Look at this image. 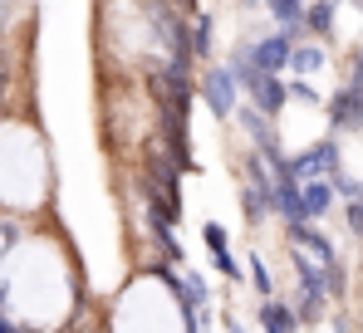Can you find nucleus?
Here are the masks:
<instances>
[{
    "label": "nucleus",
    "mask_w": 363,
    "mask_h": 333,
    "mask_svg": "<svg viewBox=\"0 0 363 333\" xmlns=\"http://www.w3.org/2000/svg\"><path fill=\"white\" fill-rule=\"evenodd\" d=\"M196 98L206 103L211 118H236V108H241V84H236L231 64H206L196 74Z\"/></svg>",
    "instance_id": "1"
},
{
    "label": "nucleus",
    "mask_w": 363,
    "mask_h": 333,
    "mask_svg": "<svg viewBox=\"0 0 363 333\" xmlns=\"http://www.w3.org/2000/svg\"><path fill=\"white\" fill-rule=\"evenodd\" d=\"M344 166V147H339V132H324V137H314L309 147L295 152V176H334Z\"/></svg>",
    "instance_id": "2"
},
{
    "label": "nucleus",
    "mask_w": 363,
    "mask_h": 333,
    "mask_svg": "<svg viewBox=\"0 0 363 333\" xmlns=\"http://www.w3.org/2000/svg\"><path fill=\"white\" fill-rule=\"evenodd\" d=\"M295 45H300V35H295V30H285V25H270L265 35H255V64H260L265 74H290Z\"/></svg>",
    "instance_id": "3"
},
{
    "label": "nucleus",
    "mask_w": 363,
    "mask_h": 333,
    "mask_svg": "<svg viewBox=\"0 0 363 333\" xmlns=\"http://www.w3.org/2000/svg\"><path fill=\"white\" fill-rule=\"evenodd\" d=\"M324 113H329V132H363V84H339Z\"/></svg>",
    "instance_id": "4"
},
{
    "label": "nucleus",
    "mask_w": 363,
    "mask_h": 333,
    "mask_svg": "<svg viewBox=\"0 0 363 333\" xmlns=\"http://www.w3.org/2000/svg\"><path fill=\"white\" fill-rule=\"evenodd\" d=\"M285 240H290V245H304L319 265H334V260H339V250H334L329 230H324L319 221H285Z\"/></svg>",
    "instance_id": "5"
},
{
    "label": "nucleus",
    "mask_w": 363,
    "mask_h": 333,
    "mask_svg": "<svg viewBox=\"0 0 363 333\" xmlns=\"http://www.w3.org/2000/svg\"><path fill=\"white\" fill-rule=\"evenodd\" d=\"M245 98H250L260 113L280 118V113L290 108V79H285V74H265V69H260V79L245 89Z\"/></svg>",
    "instance_id": "6"
},
{
    "label": "nucleus",
    "mask_w": 363,
    "mask_h": 333,
    "mask_svg": "<svg viewBox=\"0 0 363 333\" xmlns=\"http://www.w3.org/2000/svg\"><path fill=\"white\" fill-rule=\"evenodd\" d=\"M300 196H304V221H324V216L339 206V191H334L329 176H304Z\"/></svg>",
    "instance_id": "7"
},
{
    "label": "nucleus",
    "mask_w": 363,
    "mask_h": 333,
    "mask_svg": "<svg viewBox=\"0 0 363 333\" xmlns=\"http://www.w3.org/2000/svg\"><path fill=\"white\" fill-rule=\"evenodd\" d=\"M255 324H260V333H300V314H295V304L290 299H260V314H255Z\"/></svg>",
    "instance_id": "8"
},
{
    "label": "nucleus",
    "mask_w": 363,
    "mask_h": 333,
    "mask_svg": "<svg viewBox=\"0 0 363 333\" xmlns=\"http://www.w3.org/2000/svg\"><path fill=\"white\" fill-rule=\"evenodd\" d=\"M270 211L285 221H304V196H300V176H275L270 186Z\"/></svg>",
    "instance_id": "9"
},
{
    "label": "nucleus",
    "mask_w": 363,
    "mask_h": 333,
    "mask_svg": "<svg viewBox=\"0 0 363 333\" xmlns=\"http://www.w3.org/2000/svg\"><path fill=\"white\" fill-rule=\"evenodd\" d=\"M290 304H295V314H300L304 329H319V324L334 314V309H329L334 299H329V294H314V289H295V299H290Z\"/></svg>",
    "instance_id": "10"
},
{
    "label": "nucleus",
    "mask_w": 363,
    "mask_h": 333,
    "mask_svg": "<svg viewBox=\"0 0 363 333\" xmlns=\"http://www.w3.org/2000/svg\"><path fill=\"white\" fill-rule=\"evenodd\" d=\"M334 20H339V0H309V5H304V30H309V40H329V35H334Z\"/></svg>",
    "instance_id": "11"
},
{
    "label": "nucleus",
    "mask_w": 363,
    "mask_h": 333,
    "mask_svg": "<svg viewBox=\"0 0 363 333\" xmlns=\"http://www.w3.org/2000/svg\"><path fill=\"white\" fill-rule=\"evenodd\" d=\"M304 5H309V0H265V15H270V25H285V30H295L300 40H309V30H304Z\"/></svg>",
    "instance_id": "12"
},
{
    "label": "nucleus",
    "mask_w": 363,
    "mask_h": 333,
    "mask_svg": "<svg viewBox=\"0 0 363 333\" xmlns=\"http://www.w3.org/2000/svg\"><path fill=\"white\" fill-rule=\"evenodd\" d=\"M324 64H329V50H324V45H314V40H300V45H295V59H290V74L314 79Z\"/></svg>",
    "instance_id": "13"
},
{
    "label": "nucleus",
    "mask_w": 363,
    "mask_h": 333,
    "mask_svg": "<svg viewBox=\"0 0 363 333\" xmlns=\"http://www.w3.org/2000/svg\"><path fill=\"white\" fill-rule=\"evenodd\" d=\"M211 40H216V20H211L206 10H201V15H191V55L201 59V64L216 55V45H211Z\"/></svg>",
    "instance_id": "14"
},
{
    "label": "nucleus",
    "mask_w": 363,
    "mask_h": 333,
    "mask_svg": "<svg viewBox=\"0 0 363 333\" xmlns=\"http://www.w3.org/2000/svg\"><path fill=\"white\" fill-rule=\"evenodd\" d=\"M285 79H290V103H304V108H324L329 103V94H319L314 79H304V74H285Z\"/></svg>",
    "instance_id": "15"
},
{
    "label": "nucleus",
    "mask_w": 363,
    "mask_h": 333,
    "mask_svg": "<svg viewBox=\"0 0 363 333\" xmlns=\"http://www.w3.org/2000/svg\"><path fill=\"white\" fill-rule=\"evenodd\" d=\"M245 275H250V289H255L260 299H275V279H270V265H265V255H260V250L245 260Z\"/></svg>",
    "instance_id": "16"
},
{
    "label": "nucleus",
    "mask_w": 363,
    "mask_h": 333,
    "mask_svg": "<svg viewBox=\"0 0 363 333\" xmlns=\"http://www.w3.org/2000/svg\"><path fill=\"white\" fill-rule=\"evenodd\" d=\"M201 245H206V255H221V250L231 245L226 225H221V221H201Z\"/></svg>",
    "instance_id": "17"
},
{
    "label": "nucleus",
    "mask_w": 363,
    "mask_h": 333,
    "mask_svg": "<svg viewBox=\"0 0 363 333\" xmlns=\"http://www.w3.org/2000/svg\"><path fill=\"white\" fill-rule=\"evenodd\" d=\"M329 299H334V304H344V299H349V265H344V260H334V265H329Z\"/></svg>",
    "instance_id": "18"
},
{
    "label": "nucleus",
    "mask_w": 363,
    "mask_h": 333,
    "mask_svg": "<svg viewBox=\"0 0 363 333\" xmlns=\"http://www.w3.org/2000/svg\"><path fill=\"white\" fill-rule=\"evenodd\" d=\"M211 265H216V275H221V279H231V284H245V279H241V260H236L231 250L211 255Z\"/></svg>",
    "instance_id": "19"
},
{
    "label": "nucleus",
    "mask_w": 363,
    "mask_h": 333,
    "mask_svg": "<svg viewBox=\"0 0 363 333\" xmlns=\"http://www.w3.org/2000/svg\"><path fill=\"white\" fill-rule=\"evenodd\" d=\"M344 206V225H349V235H359L363 240V191L354 196V201H339Z\"/></svg>",
    "instance_id": "20"
},
{
    "label": "nucleus",
    "mask_w": 363,
    "mask_h": 333,
    "mask_svg": "<svg viewBox=\"0 0 363 333\" xmlns=\"http://www.w3.org/2000/svg\"><path fill=\"white\" fill-rule=\"evenodd\" d=\"M329 181H334V191H339V201H354V196H359V191H363V181H354V176H349L344 166H339V171H334Z\"/></svg>",
    "instance_id": "21"
},
{
    "label": "nucleus",
    "mask_w": 363,
    "mask_h": 333,
    "mask_svg": "<svg viewBox=\"0 0 363 333\" xmlns=\"http://www.w3.org/2000/svg\"><path fill=\"white\" fill-rule=\"evenodd\" d=\"M344 84H363V45L344 55Z\"/></svg>",
    "instance_id": "22"
},
{
    "label": "nucleus",
    "mask_w": 363,
    "mask_h": 333,
    "mask_svg": "<svg viewBox=\"0 0 363 333\" xmlns=\"http://www.w3.org/2000/svg\"><path fill=\"white\" fill-rule=\"evenodd\" d=\"M221 329H226V333H245V329H241V319H236V314H221Z\"/></svg>",
    "instance_id": "23"
},
{
    "label": "nucleus",
    "mask_w": 363,
    "mask_h": 333,
    "mask_svg": "<svg viewBox=\"0 0 363 333\" xmlns=\"http://www.w3.org/2000/svg\"><path fill=\"white\" fill-rule=\"evenodd\" d=\"M152 5H172V10H182V15H191V0H152Z\"/></svg>",
    "instance_id": "24"
},
{
    "label": "nucleus",
    "mask_w": 363,
    "mask_h": 333,
    "mask_svg": "<svg viewBox=\"0 0 363 333\" xmlns=\"http://www.w3.org/2000/svg\"><path fill=\"white\" fill-rule=\"evenodd\" d=\"M236 10H241V15H250V10H265V0H236Z\"/></svg>",
    "instance_id": "25"
},
{
    "label": "nucleus",
    "mask_w": 363,
    "mask_h": 333,
    "mask_svg": "<svg viewBox=\"0 0 363 333\" xmlns=\"http://www.w3.org/2000/svg\"><path fill=\"white\" fill-rule=\"evenodd\" d=\"M354 10H359V15H363V0H354Z\"/></svg>",
    "instance_id": "26"
}]
</instances>
